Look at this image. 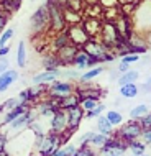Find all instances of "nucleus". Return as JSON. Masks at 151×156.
Listing matches in <instances>:
<instances>
[{
    "mask_svg": "<svg viewBox=\"0 0 151 156\" xmlns=\"http://www.w3.org/2000/svg\"><path fill=\"white\" fill-rule=\"evenodd\" d=\"M7 27V15H5V10H0V35H2V31L5 30Z\"/></svg>",
    "mask_w": 151,
    "mask_h": 156,
    "instance_id": "nucleus-46",
    "label": "nucleus"
},
{
    "mask_svg": "<svg viewBox=\"0 0 151 156\" xmlns=\"http://www.w3.org/2000/svg\"><path fill=\"white\" fill-rule=\"evenodd\" d=\"M87 5H92V3H99V0H86Z\"/></svg>",
    "mask_w": 151,
    "mask_h": 156,
    "instance_id": "nucleus-55",
    "label": "nucleus"
},
{
    "mask_svg": "<svg viewBox=\"0 0 151 156\" xmlns=\"http://www.w3.org/2000/svg\"><path fill=\"white\" fill-rule=\"evenodd\" d=\"M141 132H143V128H141L140 123H138V120H133L132 119L130 122H127V123H123V125L120 126L117 136H118L121 141L130 143V141H133V140H140Z\"/></svg>",
    "mask_w": 151,
    "mask_h": 156,
    "instance_id": "nucleus-9",
    "label": "nucleus"
},
{
    "mask_svg": "<svg viewBox=\"0 0 151 156\" xmlns=\"http://www.w3.org/2000/svg\"><path fill=\"white\" fill-rule=\"evenodd\" d=\"M76 150H77V146L69 143V145H66V146H59L51 156H74Z\"/></svg>",
    "mask_w": 151,
    "mask_h": 156,
    "instance_id": "nucleus-35",
    "label": "nucleus"
},
{
    "mask_svg": "<svg viewBox=\"0 0 151 156\" xmlns=\"http://www.w3.org/2000/svg\"><path fill=\"white\" fill-rule=\"evenodd\" d=\"M68 113V130L71 133H74L76 130L81 126L82 123V119H84V110L79 105H76V107L69 108V110H66Z\"/></svg>",
    "mask_w": 151,
    "mask_h": 156,
    "instance_id": "nucleus-14",
    "label": "nucleus"
},
{
    "mask_svg": "<svg viewBox=\"0 0 151 156\" xmlns=\"http://www.w3.org/2000/svg\"><path fill=\"white\" fill-rule=\"evenodd\" d=\"M132 67H130V64H127V62H121L120 61V64L117 66V71H118L120 74H123V73H127V71H130Z\"/></svg>",
    "mask_w": 151,
    "mask_h": 156,
    "instance_id": "nucleus-49",
    "label": "nucleus"
},
{
    "mask_svg": "<svg viewBox=\"0 0 151 156\" xmlns=\"http://www.w3.org/2000/svg\"><path fill=\"white\" fill-rule=\"evenodd\" d=\"M26 44H25V41H20L18 43V48H16V64L18 67H25L26 66Z\"/></svg>",
    "mask_w": 151,
    "mask_h": 156,
    "instance_id": "nucleus-30",
    "label": "nucleus"
},
{
    "mask_svg": "<svg viewBox=\"0 0 151 156\" xmlns=\"http://www.w3.org/2000/svg\"><path fill=\"white\" fill-rule=\"evenodd\" d=\"M79 76H81V71H77L76 67H68V69L62 71L61 77H64L66 81H77Z\"/></svg>",
    "mask_w": 151,
    "mask_h": 156,
    "instance_id": "nucleus-36",
    "label": "nucleus"
},
{
    "mask_svg": "<svg viewBox=\"0 0 151 156\" xmlns=\"http://www.w3.org/2000/svg\"><path fill=\"white\" fill-rule=\"evenodd\" d=\"M108 140V136L107 135H102V133H99V132H94L92 133V136L89 138V141H87V146H90L92 150H100L104 145L107 143Z\"/></svg>",
    "mask_w": 151,
    "mask_h": 156,
    "instance_id": "nucleus-23",
    "label": "nucleus"
},
{
    "mask_svg": "<svg viewBox=\"0 0 151 156\" xmlns=\"http://www.w3.org/2000/svg\"><path fill=\"white\" fill-rule=\"evenodd\" d=\"M104 110H105V105H104V104H99L97 107L92 108L90 112H86V119H89V120L97 119L99 115H102V113H104Z\"/></svg>",
    "mask_w": 151,
    "mask_h": 156,
    "instance_id": "nucleus-38",
    "label": "nucleus"
},
{
    "mask_svg": "<svg viewBox=\"0 0 151 156\" xmlns=\"http://www.w3.org/2000/svg\"><path fill=\"white\" fill-rule=\"evenodd\" d=\"M66 30H68L69 43L76 44L77 48H82V46L90 40L89 35L86 33V30L82 28V23H81V25H72V27H68Z\"/></svg>",
    "mask_w": 151,
    "mask_h": 156,
    "instance_id": "nucleus-12",
    "label": "nucleus"
},
{
    "mask_svg": "<svg viewBox=\"0 0 151 156\" xmlns=\"http://www.w3.org/2000/svg\"><path fill=\"white\" fill-rule=\"evenodd\" d=\"M121 3H136L138 0H120Z\"/></svg>",
    "mask_w": 151,
    "mask_h": 156,
    "instance_id": "nucleus-54",
    "label": "nucleus"
},
{
    "mask_svg": "<svg viewBox=\"0 0 151 156\" xmlns=\"http://www.w3.org/2000/svg\"><path fill=\"white\" fill-rule=\"evenodd\" d=\"M138 123L141 125V128L146 130V128H151V110L148 113H145L141 119H138Z\"/></svg>",
    "mask_w": 151,
    "mask_h": 156,
    "instance_id": "nucleus-42",
    "label": "nucleus"
},
{
    "mask_svg": "<svg viewBox=\"0 0 151 156\" xmlns=\"http://www.w3.org/2000/svg\"><path fill=\"white\" fill-rule=\"evenodd\" d=\"M149 112V108H148V105L146 104H138L135 105V107L130 110V117H132L133 120H138V119H141V117L145 115V113H148Z\"/></svg>",
    "mask_w": 151,
    "mask_h": 156,
    "instance_id": "nucleus-33",
    "label": "nucleus"
},
{
    "mask_svg": "<svg viewBox=\"0 0 151 156\" xmlns=\"http://www.w3.org/2000/svg\"><path fill=\"white\" fill-rule=\"evenodd\" d=\"M99 104H100L99 97H84V99H81V102H79V107H81L84 112H90L92 108H95Z\"/></svg>",
    "mask_w": 151,
    "mask_h": 156,
    "instance_id": "nucleus-31",
    "label": "nucleus"
},
{
    "mask_svg": "<svg viewBox=\"0 0 151 156\" xmlns=\"http://www.w3.org/2000/svg\"><path fill=\"white\" fill-rule=\"evenodd\" d=\"M16 81H18V71L16 69H7L5 73H2L0 74V94L7 92Z\"/></svg>",
    "mask_w": 151,
    "mask_h": 156,
    "instance_id": "nucleus-18",
    "label": "nucleus"
},
{
    "mask_svg": "<svg viewBox=\"0 0 151 156\" xmlns=\"http://www.w3.org/2000/svg\"><path fill=\"white\" fill-rule=\"evenodd\" d=\"M8 53H10V46H2L0 48V58H7L8 56Z\"/></svg>",
    "mask_w": 151,
    "mask_h": 156,
    "instance_id": "nucleus-50",
    "label": "nucleus"
},
{
    "mask_svg": "<svg viewBox=\"0 0 151 156\" xmlns=\"http://www.w3.org/2000/svg\"><path fill=\"white\" fill-rule=\"evenodd\" d=\"M133 30L146 33L151 30V0H145L133 10Z\"/></svg>",
    "mask_w": 151,
    "mask_h": 156,
    "instance_id": "nucleus-2",
    "label": "nucleus"
},
{
    "mask_svg": "<svg viewBox=\"0 0 151 156\" xmlns=\"http://www.w3.org/2000/svg\"><path fill=\"white\" fill-rule=\"evenodd\" d=\"M66 8H69V10H74V12H79V13H82L84 0H68V5H66Z\"/></svg>",
    "mask_w": 151,
    "mask_h": 156,
    "instance_id": "nucleus-40",
    "label": "nucleus"
},
{
    "mask_svg": "<svg viewBox=\"0 0 151 156\" xmlns=\"http://www.w3.org/2000/svg\"><path fill=\"white\" fill-rule=\"evenodd\" d=\"M61 74H62L61 69H44L33 76L31 84L33 86H49L51 82L58 81L61 77Z\"/></svg>",
    "mask_w": 151,
    "mask_h": 156,
    "instance_id": "nucleus-11",
    "label": "nucleus"
},
{
    "mask_svg": "<svg viewBox=\"0 0 151 156\" xmlns=\"http://www.w3.org/2000/svg\"><path fill=\"white\" fill-rule=\"evenodd\" d=\"M105 117H107V120L110 122L112 126H118V125H121V122H123V115H121L118 110H108L105 113Z\"/></svg>",
    "mask_w": 151,
    "mask_h": 156,
    "instance_id": "nucleus-34",
    "label": "nucleus"
},
{
    "mask_svg": "<svg viewBox=\"0 0 151 156\" xmlns=\"http://www.w3.org/2000/svg\"><path fill=\"white\" fill-rule=\"evenodd\" d=\"M62 141H64V138L61 135L53 133V132H46L43 135H38L35 140L36 156H51L61 146Z\"/></svg>",
    "mask_w": 151,
    "mask_h": 156,
    "instance_id": "nucleus-1",
    "label": "nucleus"
},
{
    "mask_svg": "<svg viewBox=\"0 0 151 156\" xmlns=\"http://www.w3.org/2000/svg\"><path fill=\"white\" fill-rule=\"evenodd\" d=\"M74 90L76 89H74V86L71 81H54L48 86L46 94H48V97L53 100H61V99H64V97H68L69 94H72Z\"/></svg>",
    "mask_w": 151,
    "mask_h": 156,
    "instance_id": "nucleus-8",
    "label": "nucleus"
},
{
    "mask_svg": "<svg viewBox=\"0 0 151 156\" xmlns=\"http://www.w3.org/2000/svg\"><path fill=\"white\" fill-rule=\"evenodd\" d=\"M127 44L130 48L132 53H143L148 49V43H146V38H145V33H140L136 30H132V33L127 36Z\"/></svg>",
    "mask_w": 151,
    "mask_h": 156,
    "instance_id": "nucleus-10",
    "label": "nucleus"
},
{
    "mask_svg": "<svg viewBox=\"0 0 151 156\" xmlns=\"http://www.w3.org/2000/svg\"><path fill=\"white\" fill-rule=\"evenodd\" d=\"M140 140L145 143V145H151V128H146L141 132V136H140Z\"/></svg>",
    "mask_w": 151,
    "mask_h": 156,
    "instance_id": "nucleus-43",
    "label": "nucleus"
},
{
    "mask_svg": "<svg viewBox=\"0 0 151 156\" xmlns=\"http://www.w3.org/2000/svg\"><path fill=\"white\" fill-rule=\"evenodd\" d=\"M46 5H48V15H49V30L54 33L66 30L68 25H66V20H64V8L56 5L51 0H48Z\"/></svg>",
    "mask_w": 151,
    "mask_h": 156,
    "instance_id": "nucleus-5",
    "label": "nucleus"
},
{
    "mask_svg": "<svg viewBox=\"0 0 151 156\" xmlns=\"http://www.w3.org/2000/svg\"><path fill=\"white\" fill-rule=\"evenodd\" d=\"M72 66H74L77 71H84V69H90V67L97 66V62H95L94 58H90L89 54H87V53L81 48V49L77 51V54H76Z\"/></svg>",
    "mask_w": 151,
    "mask_h": 156,
    "instance_id": "nucleus-16",
    "label": "nucleus"
},
{
    "mask_svg": "<svg viewBox=\"0 0 151 156\" xmlns=\"http://www.w3.org/2000/svg\"><path fill=\"white\" fill-rule=\"evenodd\" d=\"M81 48H77L76 44L72 43H68L66 46H62V48H59L56 51V56L59 58V62H61V66H71L74 62V58H76V54H77V51Z\"/></svg>",
    "mask_w": 151,
    "mask_h": 156,
    "instance_id": "nucleus-13",
    "label": "nucleus"
},
{
    "mask_svg": "<svg viewBox=\"0 0 151 156\" xmlns=\"http://www.w3.org/2000/svg\"><path fill=\"white\" fill-rule=\"evenodd\" d=\"M145 38H146V43H148V48H151V30L145 33Z\"/></svg>",
    "mask_w": 151,
    "mask_h": 156,
    "instance_id": "nucleus-53",
    "label": "nucleus"
},
{
    "mask_svg": "<svg viewBox=\"0 0 151 156\" xmlns=\"http://www.w3.org/2000/svg\"><path fill=\"white\" fill-rule=\"evenodd\" d=\"M13 35H15L13 28H5V30L2 31V35H0V48H2V46H7L10 43V40L13 38Z\"/></svg>",
    "mask_w": 151,
    "mask_h": 156,
    "instance_id": "nucleus-37",
    "label": "nucleus"
},
{
    "mask_svg": "<svg viewBox=\"0 0 151 156\" xmlns=\"http://www.w3.org/2000/svg\"><path fill=\"white\" fill-rule=\"evenodd\" d=\"M138 94H140V87L136 86V82L120 86V95L123 97V99H135Z\"/></svg>",
    "mask_w": 151,
    "mask_h": 156,
    "instance_id": "nucleus-25",
    "label": "nucleus"
},
{
    "mask_svg": "<svg viewBox=\"0 0 151 156\" xmlns=\"http://www.w3.org/2000/svg\"><path fill=\"white\" fill-rule=\"evenodd\" d=\"M113 25H115V28H117V31H118V35L121 40H127V36L132 33L133 30V23H132V16H127V15H123L121 13L117 20H113L112 22Z\"/></svg>",
    "mask_w": 151,
    "mask_h": 156,
    "instance_id": "nucleus-15",
    "label": "nucleus"
},
{
    "mask_svg": "<svg viewBox=\"0 0 151 156\" xmlns=\"http://www.w3.org/2000/svg\"><path fill=\"white\" fill-rule=\"evenodd\" d=\"M138 77H140V73H138L136 69H130V71H127V73L120 74L117 81H118V86H125V84H133V82H136Z\"/></svg>",
    "mask_w": 151,
    "mask_h": 156,
    "instance_id": "nucleus-26",
    "label": "nucleus"
},
{
    "mask_svg": "<svg viewBox=\"0 0 151 156\" xmlns=\"http://www.w3.org/2000/svg\"><path fill=\"white\" fill-rule=\"evenodd\" d=\"M51 2H54L56 5H59L61 8H66V5H68V0H51Z\"/></svg>",
    "mask_w": 151,
    "mask_h": 156,
    "instance_id": "nucleus-52",
    "label": "nucleus"
},
{
    "mask_svg": "<svg viewBox=\"0 0 151 156\" xmlns=\"http://www.w3.org/2000/svg\"><path fill=\"white\" fill-rule=\"evenodd\" d=\"M149 100H151V95H149Z\"/></svg>",
    "mask_w": 151,
    "mask_h": 156,
    "instance_id": "nucleus-56",
    "label": "nucleus"
},
{
    "mask_svg": "<svg viewBox=\"0 0 151 156\" xmlns=\"http://www.w3.org/2000/svg\"><path fill=\"white\" fill-rule=\"evenodd\" d=\"M79 102H81V97L76 94V92H72V94H69L68 97L58 100V105H59V108H62V110H69V108L79 105Z\"/></svg>",
    "mask_w": 151,
    "mask_h": 156,
    "instance_id": "nucleus-22",
    "label": "nucleus"
},
{
    "mask_svg": "<svg viewBox=\"0 0 151 156\" xmlns=\"http://www.w3.org/2000/svg\"><path fill=\"white\" fill-rule=\"evenodd\" d=\"M28 105H16L15 108H12V110H7V112H3V115L0 117V125L2 126H5V125H10L12 122H13L15 119H18L20 115H22V113H25L28 110Z\"/></svg>",
    "mask_w": 151,
    "mask_h": 156,
    "instance_id": "nucleus-20",
    "label": "nucleus"
},
{
    "mask_svg": "<svg viewBox=\"0 0 151 156\" xmlns=\"http://www.w3.org/2000/svg\"><path fill=\"white\" fill-rule=\"evenodd\" d=\"M104 8H108V7H118V0H100Z\"/></svg>",
    "mask_w": 151,
    "mask_h": 156,
    "instance_id": "nucleus-48",
    "label": "nucleus"
},
{
    "mask_svg": "<svg viewBox=\"0 0 151 156\" xmlns=\"http://www.w3.org/2000/svg\"><path fill=\"white\" fill-rule=\"evenodd\" d=\"M49 132H53L56 135H61L62 138L68 140V136L71 133L66 135V132H69L68 130V113H66V110L58 108V110L53 113V117L49 119Z\"/></svg>",
    "mask_w": 151,
    "mask_h": 156,
    "instance_id": "nucleus-7",
    "label": "nucleus"
},
{
    "mask_svg": "<svg viewBox=\"0 0 151 156\" xmlns=\"http://www.w3.org/2000/svg\"><path fill=\"white\" fill-rule=\"evenodd\" d=\"M138 87H140V92L143 90L145 94H151V77H146V81Z\"/></svg>",
    "mask_w": 151,
    "mask_h": 156,
    "instance_id": "nucleus-45",
    "label": "nucleus"
},
{
    "mask_svg": "<svg viewBox=\"0 0 151 156\" xmlns=\"http://www.w3.org/2000/svg\"><path fill=\"white\" fill-rule=\"evenodd\" d=\"M92 133H94V132H86V133H82L81 136L77 138V145H79V146L87 145V141H89V138L92 136Z\"/></svg>",
    "mask_w": 151,
    "mask_h": 156,
    "instance_id": "nucleus-44",
    "label": "nucleus"
},
{
    "mask_svg": "<svg viewBox=\"0 0 151 156\" xmlns=\"http://www.w3.org/2000/svg\"><path fill=\"white\" fill-rule=\"evenodd\" d=\"M69 43V36H68V30H62V31H58L56 36L53 40V46H54V51H58L59 48L66 46Z\"/></svg>",
    "mask_w": 151,
    "mask_h": 156,
    "instance_id": "nucleus-32",
    "label": "nucleus"
},
{
    "mask_svg": "<svg viewBox=\"0 0 151 156\" xmlns=\"http://www.w3.org/2000/svg\"><path fill=\"white\" fill-rule=\"evenodd\" d=\"M105 71V67L104 66H94V67H90V69H87L86 73H82L81 76H79V79H77V82L79 84H89L92 82L95 77H99L100 74Z\"/></svg>",
    "mask_w": 151,
    "mask_h": 156,
    "instance_id": "nucleus-21",
    "label": "nucleus"
},
{
    "mask_svg": "<svg viewBox=\"0 0 151 156\" xmlns=\"http://www.w3.org/2000/svg\"><path fill=\"white\" fill-rule=\"evenodd\" d=\"M125 153H121V151H108L105 154H100V156H123Z\"/></svg>",
    "mask_w": 151,
    "mask_h": 156,
    "instance_id": "nucleus-51",
    "label": "nucleus"
},
{
    "mask_svg": "<svg viewBox=\"0 0 151 156\" xmlns=\"http://www.w3.org/2000/svg\"><path fill=\"white\" fill-rule=\"evenodd\" d=\"M141 58L138 53H128L125 56H121V62H127V64H133V62H138Z\"/></svg>",
    "mask_w": 151,
    "mask_h": 156,
    "instance_id": "nucleus-41",
    "label": "nucleus"
},
{
    "mask_svg": "<svg viewBox=\"0 0 151 156\" xmlns=\"http://www.w3.org/2000/svg\"><path fill=\"white\" fill-rule=\"evenodd\" d=\"M97 132L102 135H107V136H112L113 135V126L110 125V122L107 120L105 115L97 117Z\"/></svg>",
    "mask_w": 151,
    "mask_h": 156,
    "instance_id": "nucleus-24",
    "label": "nucleus"
},
{
    "mask_svg": "<svg viewBox=\"0 0 151 156\" xmlns=\"http://www.w3.org/2000/svg\"><path fill=\"white\" fill-rule=\"evenodd\" d=\"M59 108V105H58V100H53V99H48L44 100V102H40L36 105V112H38V117H41V119H51L53 113Z\"/></svg>",
    "mask_w": 151,
    "mask_h": 156,
    "instance_id": "nucleus-17",
    "label": "nucleus"
},
{
    "mask_svg": "<svg viewBox=\"0 0 151 156\" xmlns=\"http://www.w3.org/2000/svg\"><path fill=\"white\" fill-rule=\"evenodd\" d=\"M64 20L68 27H72V25H81L82 23V13L74 10H69V8H64Z\"/></svg>",
    "mask_w": 151,
    "mask_h": 156,
    "instance_id": "nucleus-28",
    "label": "nucleus"
},
{
    "mask_svg": "<svg viewBox=\"0 0 151 156\" xmlns=\"http://www.w3.org/2000/svg\"><path fill=\"white\" fill-rule=\"evenodd\" d=\"M49 30V15H48V5L43 3L36 8V12L30 18V31L33 35H43Z\"/></svg>",
    "mask_w": 151,
    "mask_h": 156,
    "instance_id": "nucleus-4",
    "label": "nucleus"
},
{
    "mask_svg": "<svg viewBox=\"0 0 151 156\" xmlns=\"http://www.w3.org/2000/svg\"><path fill=\"white\" fill-rule=\"evenodd\" d=\"M82 28L86 30L89 38L97 40V36L100 33V28H102V22H100V18H89V16H87V18L82 20Z\"/></svg>",
    "mask_w": 151,
    "mask_h": 156,
    "instance_id": "nucleus-19",
    "label": "nucleus"
},
{
    "mask_svg": "<svg viewBox=\"0 0 151 156\" xmlns=\"http://www.w3.org/2000/svg\"><path fill=\"white\" fill-rule=\"evenodd\" d=\"M41 64L44 66V69H59L61 62H59V58L56 56V53H49L43 56Z\"/></svg>",
    "mask_w": 151,
    "mask_h": 156,
    "instance_id": "nucleus-27",
    "label": "nucleus"
},
{
    "mask_svg": "<svg viewBox=\"0 0 151 156\" xmlns=\"http://www.w3.org/2000/svg\"><path fill=\"white\" fill-rule=\"evenodd\" d=\"M97 40L102 41V43L105 44L107 48H110V51H112V49L121 41V38H120L115 25H113L112 22H102V28H100V33H99Z\"/></svg>",
    "mask_w": 151,
    "mask_h": 156,
    "instance_id": "nucleus-6",
    "label": "nucleus"
},
{
    "mask_svg": "<svg viewBox=\"0 0 151 156\" xmlns=\"http://www.w3.org/2000/svg\"><path fill=\"white\" fill-rule=\"evenodd\" d=\"M82 49L89 54L90 58H94L97 64L99 62H110V61L115 59V56L112 54L110 48H107V46L99 40H92L90 38V40L82 46Z\"/></svg>",
    "mask_w": 151,
    "mask_h": 156,
    "instance_id": "nucleus-3",
    "label": "nucleus"
},
{
    "mask_svg": "<svg viewBox=\"0 0 151 156\" xmlns=\"http://www.w3.org/2000/svg\"><path fill=\"white\" fill-rule=\"evenodd\" d=\"M74 156H97V154H95V150H92L90 146L82 145V146H79V148L76 150Z\"/></svg>",
    "mask_w": 151,
    "mask_h": 156,
    "instance_id": "nucleus-39",
    "label": "nucleus"
},
{
    "mask_svg": "<svg viewBox=\"0 0 151 156\" xmlns=\"http://www.w3.org/2000/svg\"><path fill=\"white\" fill-rule=\"evenodd\" d=\"M127 150L133 156H141V154L146 153V145L141 140H133V141L127 143Z\"/></svg>",
    "mask_w": 151,
    "mask_h": 156,
    "instance_id": "nucleus-29",
    "label": "nucleus"
},
{
    "mask_svg": "<svg viewBox=\"0 0 151 156\" xmlns=\"http://www.w3.org/2000/svg\"><path fill=\"white\" fill-rule=\"evenodd\" d=\"M10 62H8V58H0V74L5 73L7 69H10Z\"/></svg>",
    "mask_w": 151,
    "mask_h": 156,
    "instance_id": "nucleus-47",
    "label": "nucleus"
}]
</instances>
